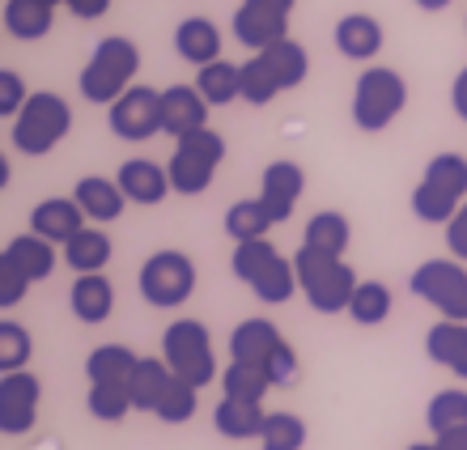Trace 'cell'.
Listing matches in <instances>:
<instances>
[{
    "mask_svg": "<svg viewBox=\"0 0 467 450\" xmlns=\"http://www.w3.org/2000/svg\"><path fill=\"white\" fill-rule=\"evenodd\" d=\"M136 73H140V47L123 35H107L94 43L89 60L81 64L77 89L94 107H111L115 98L136 86Z\"/></svg>",
    "mask_w": 467,
    "mask_h": 450,
    "instance_id": "6da1fadb",
    "label": "cell"
},
{
    "mask_svg": "<svg viewBox=\"0 0 467 450\" xmlns=\"http://www.w3.org/2000/svg\"><path fill=\"white\" fill-rule=\"evenodd\" d=\"M294 268H297V285H302V298L310 302V310H319V315H348V302H353V293H357V272L345 264V256L297 246Z\"/></svg>",
    "mask_w": 467,
    "mask_h": 450,
    "instance_id": "7a4b0ae2",
    "label": "cell"
},
{
    "mask_svg": "<svg viewBox=\"0 0 467 450\" xmlns=\"http://www.w3.org/2000/svg\"><path fill=\"white\" fill-rule=\"evenodd\" d=\"M73 132V107L56 89H38L26 98L17 120H9V145L22 158H47L64 136Z\"/></svg>",
    "mask_w": 467,
    "mask_h": 450,
    "instance_id": "3957f363",
    "label": "cell"
},
{
    "mask_svg": "<svg viewBox=\"0 0 467 450\" xmlns=\"http://www.w3.org/2000/svg\"><path fill=\"white\" fill-rule=\"evenodd\" d=\"M467 200V158L463 153H438L430 158L420 183L412 187V213L425 225H446Z\"/></svg>",
    "mask_w": 467,
    "mask_h": 450,
    "instance_id": "277c9868",
    "label": "cell"
},
{
    "mask_svg": "<svg viewBox=\"0 0 467 450\" xmlns=\"http://www.w3.org/2000/svg\"><path fill=\"white\" fill-rule=\"evenodd\" d=\"M404 107H408L404 77L395 73V68H387V64H369L366 73L357 77L348 115H353V123L361 132H382V128H391L404 115Z\"/></svg>",
    "mask_w": 467,
    "mask_h": 450,
    "instance_id": "5b68a950",
    "label": "cell"
},
{
    "mask_svg": "<svg viewBox=\"0 0 467 450\" xmlns=\"http://www.w3.org/2000/svg\"><path fill=\"white\" fill-rule=\"evenodd\" d=\"M225 162V136L213 132V128H200V132H187L174 141V153L166 162L171 171V187L179 195H204L217 179V166Z\"/></svg>",
    "mask_w": 467,
    "mask_h": 450,
    "instance_id": "8992f818",
    "label": "cell"
},
{
    "mask_svg": "<svg viewBox=\"0 0 467 450\" xmlns=\"http://www.w3.org/2000/svg\"><path fill=\"white\" fill-rule=\"evenodd\" d=\"M161 357L174 374L192 382V387H209L217 382V353H213V336L200 319H174L161 331Z\"/></svg>",
    "mask_w": 467,
    "mask_h": 450,
    "instance_id": "52a82bcc",
    "label": "cell"
},
{
    "mask_svg": "<svg viewBox=\"0 0 467 450\" xmlns=\"http://www.w3.org/2000/svg\"><path fill=\"white\" fill-rule=\"evenodd\" d=\"M196 264L183 251H153V256L140 264V277H136V289L153 310H179V306L196 293Z\"/></svg>",
    "mask_w": 467,
    "mask_h": 450,
    "instance_id": "ba28073f",
    "label": "cell"
},
{
    "mask_svg": "<svg viewBox=\"0 0 467 450\" xmlns=\"http://www.w3.org/2000/svg\"><path fill=\"white\" fill-rule=\"evenodd\" d=\"M408 289L417 293L420 302H430L442 319H455V323H467V268L463 259L446 256V259H425Z\"/></svg>",
    "mask_w": 467,
    "mask_h": 450,
    "instance_id": "9c48e42d",
    "label": "cell"
},
{
    "mask_svg": "<svg viewBox=\"0 0 467 450\" xmlns=\"http://www.w3.org/2000/svg\"><path fill=\"white\" fill-rule=\"evenodd\" d=\"M107 123L119 141H132V145L153 141L161 132V94L149 86H132L107 107Z\"/></svg>",
    "mask_w": 467,
    "mask_h": 450,
    "instance_id": "30bf717a",
    "label": "cell"
},
{
    "mask_svg": "<svg viewBox=\"0 0 467 450\" xmlns=\"http://www.w3.org/2000/svg\"><path fill=\"white\" fill-rule=\"evenodd\" d=\"M38 400H43V382L30 370H13L0 374V429L17 438L38 425Z\"/></svg>",
    "mask_w": 467,
    "mask_h": 450,
    "instance_id": "8fae6325",
    "label": "cell"
},
{
    "mask_svg": "<svg viewBox=\"0 0 467 450\" xmlns=\"http://www.w3.org/2000/svg\"><path fill=\"white\" fill-rule=\"evenodd\" d=\"M302 192H306V171L297 162L281 158V162H272V166H264V174H259V200H264V208L272 213L276 225L294 217Z\"/></svg>",
    "mask_w": 467,
    "mask_h": 450,
    "instance_id": "7c38bea8",
    "label": "cell"
},
{
    "mask_svg": "<svg viewBox=\"0 0 467 450\" xmlns=\"http://www.w3.org/2000/svg\"><path fill=\"white\" fill-rule=\"evenodd\" d=\"M230 30H234V38L255 56V51H268L272 43L289 38V17L276 13V9H264V5H255V0H243V5L234 9Z\"/></svg>",
    "mask_w": 467,
    "mask_h": 450,
    "instance_id": "4fadbf2b",
    "label": "cell"
},
{
    "mask_svg": "<svg viewBox=\"0 0 467 450\" xmlns=\"http://www.w3.org/2000/svg\"><path fill=\"white\" fill-rule=\"evenodd\" d=\"M86 225H89V217L81 213V204H77L73 195H47V200H38L30 208V234H38V238H47L56 246H64Z\"/></svg>",
    "mask_w": 467,
    "mask_h": 450,
    "instance_id": "5bb4252c",
    "label": "cell"
},
{
    "mask_svg": "<svg viewBox=\"0 0 467 450\" xmlns=\"http://www.w3.org/2000/svg\"><path fill=\"white\" fill-rule=\"evenodd\" d=\"M209 98L200 94L196 86H166L161 89V132L166 136H187L209 128Z\"/></svg>",
    "mask_w": 467,
    "mask_h": 450,
    "instance_id": "9a60e30c",
    "label": "cell"
},
{
    "mask_svg": "<svg viewBox=\"0 0 467 450\" xmlns=\"http://www.w3.org/2000/svg\"><path fill=\"white\" fill-rule=\"evenodd\" d=\"M332 35H336V51L353 64H369L382 51V43H387L382 22L374 13H345V17L336 22Z\"/></svg>",
    "mask_w": 467,
    "mask_h": 450,
    "instance_id": "2e32d148",
    "label": "cell"
},
{
    "mask_svg": "<svg viewBox=\"0 0 467 450\" xmlns=\"http://www.w3.org/2000/svg\"><path fill=\"white\" fill-rule=\"evenodd\" d=\"M119 187H123V195H128V204H145V208H153V204H161L166 195L174 192L171 187V171L166 166H158V162H149V158H128L119 166Z\"/></svg>",
    "mask_w": 467,
    "mask_h": 450,
    "instance_id": "e0dca14e",
    "label": "cell"
},
{
    "mask_svg": "<svg viewBox=\"0 0 467 450\" xmlns=\"http://www.w3.org/2000/svg\"><path fill=\"white\" fill-rule=\"evenodd\" d=\"M73 200L81 204V213L89 217V225H111V221L123 217V204H128L119 179H102V174H86V179H77Z\"/></svg>",
    "mask_w": 467,
    "mask_h": 450,
    "instance_id": "ac0fdd59",
    "label": "cell"
},
{
    "mask_svg": "<svg viewBox=\"0 0 467 450\" xmlns=\"http://www.w3.org/2000/svg\"><path fill=\"white\" fill-rule=\"evenodd\" d=\"M281 344H285V336L272 319H243V323L230 331V361L268 365Z\"/></svg>",
    "mask_w": 467,
    "mask_h": 450,
    "instance_id": "d6986e66",
    "label": "cell"
},
{
    "mask_svg": "<svg viewBox=\"0 0 467 450\" xmlns=\"http://www.w3.org/2000/svg\"><path fill=\"white\" fill-rule=\"evenodd\" d=\"M425 357L433 365H442L459 382H467V323L455 319H438L430 331H425Z\"/></svg>",
    "mask_w": 467,
    "mask_h": 450,
    "instance_id": "ffe728a7",
    "label": "cell"
},
{
    "mask_svg": "<svg viewBox=\"0 0 467 450\" xmlns=\"http://www.w3.org/2000/svg\"><path fill=\"white\" fill-rule=\"evenodd\" d=\"M68 306H73V315L89 328H99L107 323L115 310V285L107 280V272H86V277L73 280V289H68Z\"/></svg>",
    "mask_w": 467,
    "mask_h": 450,
    "instance_id": "44dd1931",
    "label": "cell"
},
{
    "mask_svg": "<svg viewBox=\"0 0 467 450\" xmlns=\"http://www.w3.org/2000/svg\"><path fill=\"white\" fill-rule=\"evenodd\" d=\"M174 51H179V60L196 64V68L222 60V26L213 17H183L174 30Z\"/></svg>",
    "mask_w": 467,
    "mask_h": 450,
    "instance_id": "7402d4cb",
    "label": "cell"
},
{
    "mask_svg": "<svg viewBox=\"0 0 467 450\" xmlns=\"http://www.w3.org/2000/svg\"><path fill=\"white\" fill-rule=\"evenodd\" d=\"M0 259H5V264H13V268L35 285V280H47L51 272H56V243L38 238V234H17V238H9V243H5Z\"/></svg>",
    "mask_w": 467,
    "mask_h": 450,
    "instance_id": "603a6c76",
    "label": "cell"
},
{
    "mask_svg": "<svg viewBox=\"0 0 467 450\" xmlns=\"http://www.w3.org/2000/svg\"><path fill=\"white\" fill-rule=\"evenodd\" d=\"M264 421H268L264 403H246V400H230V395H222V403L213 408V425H217V434L230 438V442L259 438V434H264Z\"/></svg>",
    "mask_w": 467,
    "mask_h": 450,
    "instance_id": "cb8c5ba5",
    "label": "cell"
},
{
    "mask_svg": "<svg viewBox=\"0 0 467 450\" xmlns=\"http://www.w3.org/2000/svg\"><path fill=\"white\" fill-rule=\"evenodd\" d=\"M115 246H111V234L99 230V225H86L81 234H73L68 243H64V264L77 272V277H86V272H102L111 264Z\"/></svg>",
    "mask_w": 467,
    "mask_h": 450,
    "instance_id": "d4e9b609",
    "label": "cell"
},
{
    "mask_svg": "<svg viewBox=\"0 0 467 450\" xmlns=\"http://www.w3.org/2000/svg\"><path fill=\"white\" fill-rule=\"evenodd\" d=\"M56 22L51 0H5V30L17 43H38Z\"/></svg>",
    "mask_w": 467,
    "mask_h": 450,
    "instance_id": "484cf974",
    "label": "cell"
},
{
    "mask_svg": "<svg viewBox=\"0 0 467 450\" xmlns=\"http://www.w3.org/2000/svg\"><path fill=\"white\" fill-rule=\"evenodd\" d=\"M171 382H174V370L166 365V357H140V365H136L132 378H128L136 413H158V403H161V395L171 391Z\"/></svg>",
    "mask_w": 467,
    "mask_h": 450,
    "instance_id": "4316f807",
    "label": "cell"
},
{
    "mask_svg": "<svg viewBox=\"0 0 467 450\" xmlns=\"http://www.w3.org/2000/svg\"><path fill=\"white\" fill-rule=\"evenodd\" d=\"M348 243H353V225H348L345 213L336 208H323L306 221L302 230V246H315V251H327V256H345Z\"/></svg>",
    "mask_w": 467,
    "mask_h": 450,
    "instance_id": "83f0119b",
    "label": "cell"
},
{
    "mask_svg": "<svg viewBox=\"0 0 467 450\" xmlns=\"http://www.w3.org/2000/svg\"><path fill=\"white\" fill-rule=\"evenodd\" d=\"M196 89L209 98V107H230L243 98V64L234 60H213L196 73Z\"/></svg>",
    "mask_w": 467,
    "mask_h": 450,
    "instance_id": "f1b7e54d",
    "label": "cell"
},
{
    "mask_svg": "<svg viewBox=\"0 0 467 450\" xmlns=\"http://www.w3.org/2000/svg\"><path fill=\"white\" fill-rule=\"evenodd\" d=\"M255 56L268 60L272 77L281 81V89H297L310 77V51L302 47L297 38H281V43H272L268 51H255Z\"/></svg>",
    "mask_w": 467,
    "mask_h": 450,
    "instance_id": "f546056e",
    "label": "cell"
},
{
    "mask_svg": "<svg viewBox=\"0 0 467 450\" xmlns=\"http://www.w3.org/2000/svg\"><path fill=\"white\" fill-rule=\"evenodd\" d=\"M276 225L272 213L264 208V200H234L225 208V234H230L234 243H255V238H268V230Z\"/></svg>",
    "mask_w": 467,
    "mask_h": 450,
    "instance_id": "4dcf8cb0",
    "label": "cell"
},
{
    "mask_svg": "<svg viewBox=\"0 0 467 450\" xmlns=\"http://www.w3.org/2000/svg\"><path fill=\"white\" fill-rule=\"evenodd\" d=\"M136 365H140V357L128 344H99L86 357V378L89 382H128Z\"/></svg>",
    "mask_w": 467,
    "mask_h": 450,
    "instance_id": "1f68e13d",
    "label": "cell"
},
{
    "mask_svg": "<svg viewBox=\"0 0 467 450\" xmlns=\"http://www.w3.org/2000/svg\"><path fill=\"white\" fill-rule=\"evenodd\" d=\"M391 306H395V298L382 280H357V293H353V302H348V319H353L357 328H379V323H387Z\"/></svg>",
    "mask_w": 467,
    "mask_h": 450,
    "instance_id": "d6a6232c",
    "label": "cell"
},
{
    "mask_svg": "<svg viewBox=\"0 0 467 450\" xmlns=\"http://www.w3.org/2000/svg\"><path fill=\"white\" fill-rule=\"evenodd\" d=\"M222 391L230 400H246V403H264L272 391V378L264 365H251V361H230L222 374Z\"/></svg>",
    "mask_w": 467,
    "mask_h": 450,
    "instance_id": "836d02e7",
    "label": "cell"
},
{
    "mask_svg": "<svg viewBox=\"0 0 467 450\" xmlns=\"http://www.w3.org/2000/svg\"><path fill=\"white\" fill-rule=\"evenodd\" d=\"M294 289H302L297 285V268H294V259H285V256H276L264 268V277L251 285V293H255L264 306H285L289 298H294Z\"/></svg>",
    "mask_w": 467,
    "mask_h": 450,
    "instance_id": "e575fe53",
    "label": "cell"
},
{
    "mask_svg": "<svg viewBox=\"0 0 467 450\" xmlns=\"http://www.w3.org/2000/svg\"><path fill=\"white\" fill-rule=\"evenodd\" d=\"M86 408L89 416H99V421H123V416L132 413V387L128 382H89V395H86Z\"/></svg>",
    "mask_w": 467,
    "mask_h": 450,
    "instance_id": "d590c367",
    "label": "cell"
},
{
    "mask_svg": "<svg viewBox=\"0 0 467 450\" xmlns=\"http://www.w3.org/2000/svg\"><path fill=\"white\" fill-rule=\"evenodd\" d=\"M425 421H430V434H451V429H463L467 425V391L463 387H446L438 391L425 408Z\"/></svg>",
    "mask_w": 467,
    "mask_h": 450,
    "instance_id": "8d00e7d4",
    "label": "cell"
},
{
    "mask_svg": "<svg viewBox=\"0 0 467 450\" xmlns=\"http://www.w3.org/2000/svg\"><path fill=\"white\" fill-rule=\"evenodd\" d=\"M306 446V421L297 413H268L259 450H302Z\"/></svg>",
    "mask_w": 467,
    "mask_h": 450,
    "instance_id": "74e56055",
    "label": "cell"
},
{
    "mask_svg": "<svg viewBox=\"0 0 467 450\" xmlns=\"http://www.w3.org/2000/svg\"><path fill=\"white\" fill-rule=\"evenodd\" d=\"M281 256L276 246L268 243V238H255V243H234V256H230V268L238 280H246V285H255L259 277H264V268H268L272 259Z\"/></svg>",
    "mask_w": 467,
    "mask_h": 450,
    "instance_id": "f35d334b",
    "label": "cell"
},
{
    "mask_svg": "<svg viewBox=\"0 0 467 450\" xmlns=\"http://www.w3.org/2000/svg\"><path fill=\"white\" fill-rule=\"evenodd\" d=\"M276 94H285V89H281V81L272 77L268 60H264V56L243 60V102H251V107H268Z\"/></svg>",
    "mask_w": 467,
    "mask_h": 450,
    "instance_id": "ab89813d",
    "label": "cell"
},
{
    "mask_svg": "<svg viewBox=\"0 0 467 450\" xmlns=\"http://www.w3.org/2000/svg\"><path fill=\"white\" fill-rule=\"evenodd\" d=\"M30 353H35V336H30V331H26L22 323L5 319V323H0V374L26 370Z\"/></svg>",
    "mask_w": 467,
    "mask_h": 450,
    "instance_id": "60d3db41",
    "label": "cell"
},
{
    "mask_svg": "<svg viewBox=\"0 0 467 450\" xmlns=\"http://www.w3.org/2000/svg\"><path fill=\"white\" fill-rule=\"evenodd\" d=\"M196 403H200V387H192V382H183V378L174 374L171 391L161 395L158 403V421H166V425H183V421H192L196 416Z\"/></svg>",
    "mask_w": 467,
    "mask_h": 450,
    "instance_id": "b9f144b4",
    "label": "cell"
},
{
    "mask_svg": "<svg viewBox=\"0 0 467 450\" xmlns=\"http://www.w3.org/2000/svg\"><path fill=\"white\" fill-rule=\"evenodd\" d=\"M26 98H30V89H26L22 73H17V68H0V115H5V120H17V110L26 107Z\"/></svg>",
    "mask_w": 467,
    "mask_h": 450,
    "instance_id": "7bdbcfd3",
    "label": "cell"
},
{
    "mask_svg": "<svg viewBox=\"0 0 467 450\" xmlns=\"http://www.w3.org/2000/svg\"><path fill=\"white\" fill-rule=\"evenodd\" d=\"M264 370H268L272 387H294V382H297V370H302V365H297V353H294V344L285 340L281 349H276V353H272V361L264 365Z\"/></svg>",
    "mask_w": 467,
    "mask_h": 450,
    "instance_id": "ee69618b",
    "label": "cell"
},
{
    "mask_svg": "<svg viewBox=\"0 0 467 450\" xmlns=\"http://www.w3.org/2000/svg\"><path fill=\"white\" fill-rule=\"evenodd\" d=\"M26 293H30V280L13 268V264H5V259H0V310H13Z\"/></svg>",
    "mask_w": 467,
    "mask_h": 450,
    "instance_id": "f6af8a7d",
    "label": "cell"
},
{
    "mask_svg": "<svg viewBox=\"0 0 467 450\" xmlns=\"http://www.w3.org/2000/svg\"><path fill=\"white\" fill-rule=\"evenodd\" d=\"M446 246H451V256L467 264V200H463V208H459L455 217L446 221Z\"/></svg>",
    "mask_w": 467,
    "mask_h": 450,
    "instance_id": "bcb514c9",
    "label": "cell"
},
{
    "mask_svg": "<svg viewBox=\"0 0 467 450\" xmlns=\"http://www.w3.org/2000/svg\"><path fill=\"white\" fill-rule=\"evenodd\" d=\"M68 9H73L81 22H99V17H107L111 0H68Z\"/></svg>",
    "mask_w": 467,
    "mask_h": 450,
    "instance_id": "7dc6e473",
    "label": "cell"
},
{
    "mask_svg": "<svg viewBox=\"0 0 467 450\" xmlns=\"http://www.w3.org/2000/svg\"><path fill=\"white\" fill-rule=\"evenodd\" d=\"M451 107H455V115L467 123V64L455 73V81H451Z\"/></svg>",
    "mask_w": 467,
    "mask_h": 450,
    "instance_id": "c3c4849f",
    "label": "cell"
},
{
    "mask_svg": "<svg viewBox=\"0 0 467 450\" xmlns=\"http://www.w3.org/2000/svg\"><path fill=\"white\" fill-rule=\"evenodd\" d=\"M438 450H467V425L463 429H451V434H438Z\"/></svg>",
    "mask_w": 467,
    "mask_h": 450,
    "instance_id": "681fc988",
    "label": "cell"
},
{
    "mask_svg": "<svg viewBox=\"0 0 467 450\" xmlns=\"http://www.w3.org/2000/svg\"><path fill=\"white\" fill-rule=\"evenodd\" d=\"M255 5H264V9H276V13H285V17L297 9V0H255Z\"/></svg>",
    "mask_w": 467,
    "mask_h": 450,
    "instance_id": "f907efd6",
    "label": "cell"
},
{
    "mask_svg": "<svg viewBox=\"0 0 467 450\" xmlns=\"http://www.w3.org/2000/svg\"><path fill=\"white\" fill-rule=\"evenodd\" d=\"M455 0H417V9H425V13H442V9H451Z\"/></svg>",
    "mask_w": 467,
    "mask_h": 450,
    "instance_id": "816d5d0a",
    "label": "cell"
},
{
    "mask_svg": "<svg viewBox=\"0 0 467 450\" xmlns=\"http://www.w3.org/2000/svg\"><path fill=\"white\" fill-rule=\"evenodd\" d=\"M408 450H438V442H412Z\"/></svg>",
    "mask_w": 467,
    "mask_h": 450,
    "instance_id": "f5cc1de1",
    "label": "cell"
},
{
    "mask_svg": "<svg viewBox=\"0 0 467 450\" xmlns=\"http://www.w3.org/2000/svg\"><path fill=\"white\" fill-rule=\"evenodd\" d=\"M51 5H68V0H51Z\"/></svg>",
    "mask_w": 467,
    "mask_h": 450,
    "instance_id": "db71d44e",
    "label": "cell"
}]
</instances>
